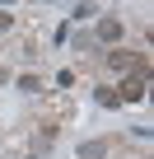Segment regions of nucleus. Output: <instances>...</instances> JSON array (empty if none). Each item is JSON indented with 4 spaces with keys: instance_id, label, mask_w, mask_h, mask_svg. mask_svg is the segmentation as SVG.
Instances as JSON below:
<instances>
[{
    "instance_id": "4",
    "label": "nucleus",
    "mask_w": 154,
    "mask_h": 159,
    "mask_svg": "<svg viewBox=\"0 0 154 159\" xmlns=\"http://www.w3.org/2000/svg\"><path fill=\"white\" fill-rule=\"evenodd\" d=\"M108 66H117V70H131V52H108Z\"/></svg>"
},
{
    "instance_id": "3",
    "label": "nucleus",
    "mask_w": 154,
    "mask_h": 159,
    "mask_svg": "<svg viewBox=\"0 0 154 159\" xmlns=\"http://www.w3.org/2000/svg\"><path fill=\"white\" fill-rule=\"evenodd\" d=\"M103 154H108L103 140H84V145H80V159H103Z\"/></svg>"
},
{
    "instance_id": "1",
    "label": "nucleus",
    "mask_w": 154,
    "mask_h": 159,
    "mask_svg": "<svg viewBox=\"0 0 154 159\" xmlns=\"http://www.w3.org/2000/svg\"><path fill=\"white\" fill-rule=\"evenodd\" d=\"M145 89H149V80H140V75H126V80H121L112 94H117V103H140V98H145Z\"/></svg>"
},
{
    "instance_id": "7",
    "label": "nucleus",
    "mask_w": 154,
    "mask_h": 159,
    "mask_svg": "<svg viewBox=\"0 0 154 159\" xmlns=\"http://www.w3.org/2000/svg\"><path fill=\"white\" fill-rule=\"evenodd\" d=\"M10 28H14V19H10L5 10H0V33H10Z\"/></svg>"
},
{
    "instance_id": "6",
    "label": "nucleus",
    "mask_w": 154,
    "mask_h": 159,
    "mask_svg": "<svg viewBox=\"0 0 154 159\" xmlns=\"http://www.w3.org/2000/svg\"><path fill=\"white\" fill-rule=\"evenodd\" d=\"M94 98H98V103H103V108H117V94H112V89H98V94H94Z\"/></svg>"
},
{
    "instance_id": "5",
    "label": "nucleus",
    "mask_w": 154,
    "mask_h": 159,
    "mask_svg": "<svg viewBox=\"0 0 154 159\" xmlns=\"http://www.w3.org/2000/svg\"><path fill=\"white\" fill-rule=\"evenodd\" d=\"M19 89H24V94H37L42 80H37V75H19Z\"/></svg>"
},
{
    "instance_id": "2",
    "label": "nucleus",
    "mask_w": 154,
    "mask_h": 159,
    "mask_svg": "<svg viewBox=\"0 0 154 159\" xmlns=\"http://www.w3.org/2000/svg\"><path fill=\"white\" fill-rule=\"evenodd\" d=\"M121 19H98V42H121Z\"/></svg>"
}]
</instances>
